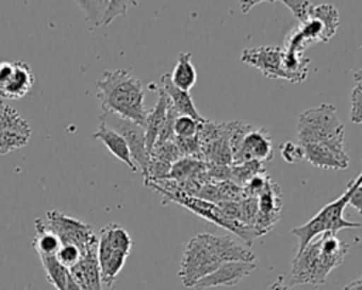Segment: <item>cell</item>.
I'll return each instance as SVG.
<instances>
[{
  "label": "cell",
  "instance_id": "1",
  "mask_svg": "<svg viewBox=\"0 0 362 290\" xmlns=\"http://www.w3.org/2000/svg\"><path fill=\"white\" fill-rule=\"evenodd\" d=\"M96 95L103 113H113L144 126V88L127 69L105 71L96 81Z\"/></svg>",
  "mask_w": 362,
  "mask_h": 290
},
{
  "label": "cell",
  "instance_id": "2",
  "mask_svg": "<svg viewBox=\"0 0 362 290\" xmlns=\"http://www.w3.org/2000/svg\"><path fill=\"white\" fill-rule=\"evenodd\" d=\"M348 249L349 243L338 239L334 233H322L314 238L297 252L291 262L293 283L314 287L324 284L331 270L342 263Z\"/></svg>",
  "mask_w": 362,
  "mask_h": 290
},
{
  "label": "cell",
  "instance_id": "3",
  "mask_svg": "<svg viewBox=\"0 0 362 290\" xmlns=\"http://www.w3.org/2000/svg\"><path fill=\"white\" fill-rule=\"evenodd\" d=\"M344 124L331 103H321L300 113L297 122L298 144H325L335 153L344 154Z\"/></svg>",
  "mask_w": 362,
  "mask_h": 290
},
{
  "label": "cell",
  "instance_id": "4",
  "mask_svg": "<svg viewBox=\"0 0 362 290\" xmlns=\"http://www.w3.org/2000/svg\"><path fill=\"white\" fill-rule=\"evenodd\" d=\"M358 177L359 174L355 177V180L348 182L346 190L344 191L342 195H339L337 199L322 207V209L317 215H314L310 221H307L304 225L296 226L291 229V235H296L298 238V250H301L308 242H311L314 238L322 233L335 235L341 229L361 226V222H352L344 218V209L348 205V199L355 188Z\"/></svg>",
  "mask_w": 362,
  "mask_h": 290
},
{
  "label": "cell",
  "instance_id": "5",
  "mask_svg": "<svg viewBox=\"0 0 362 290\" xmlns=\"http://www.w3.org/2000/svg\"><path fill=\"white\" fill-rule=\"evenodd\" d=\"M133 240L127 231L117 224H107L100 229L96 246V256L100 269L102 283L112 289L127 256Z\"/></svg>",
  "mask_w": 362,
  "mask_h": 290
},
{
  "label": "cell",
  "instance_id": "6",
  "mask_svg": "<svg viewBox=\"0 0 362 290\" xmlns=\"http://www.w3.org/2000/svg\"><path fill=\"white\" fill-rule=\"evenodd\" d=\"M150 188H153L154 191H157L158 194H161L165 199H168L170 202H175L184 208H187L188 211L194 212L195 215L223 228L230 231L232 233L238 235L240 239H243L249 246L253 243V240L257 238L256 232L253 231V228L245 225L243 222L239 221H230L226 216H223V214L221 212L219 207L216 204L212 202H206L201 198L184 194L175 188L171 187H158V185H147Z\"/></svg>",
  "mask_w": 362,
  "mask_h": 290
},
{
  "label": "cell",
  "instance_id": "7",
  "mask_svg": "<svg viewBox=\"0 0 362 290\" xmlns=\"http://www.w3.org/2000/svg\"><path fill=\"white\" fill-rule=\"evenodd\" d=\"M221 263L214 235L198 233L185 246L178 276L185 287H194L199 279L212 273Z\"/></svg>",
  "mask_w": 362,
  "mask_h": 290
},
{
  "label": "cell",
  "instance_id": "8",
  "mask_svg": "<svg viewBox=\"0 0 362 290\" xmlns=\"http://www.w3.org/2000/svg\"><path fill=\"white\" fill-rule=\"evenodd\" d=\"M44 221L47 228L58 236L61 245H75L82 253H85L90 245L98 242L92 225L68 216L61 211H48Z\"/></svg>",
  "mask_w": 362,
  "mask_h": 290
},
{
  "label": "cell",
  "instance_id": "9",
  "mask_svg": "<svg viewBox=\"0 0 362 290\" xmlns=\"http://www.w3.org/2000/svg\"><path fill=\"white\" fill-rule=\"evenodd\" d=\"M100 123L106 124L116 133H119L123 140L126 141L130 156L137 166L139 171L141 173L143 178L147 175L148 167V151L146 147V132L141 124H137L132 120L120 117L113 113H102Z\"/></svg>",
  "mask_w": 362,
  "mask_h": 290
},
{
  "label": "cell",
  "instance_id": "10",
  "mask_svg": "<svg viewBox=\"0 0 362 290\" xmlns=\"http://www.w3.org/2000/svg\"><path fill=\"white\" fill-rule=\"evenodd\" d=\"M31 66L20 59L0 61V98L21 99L34 86Z\"/></svg>",
  "mask_w": 362,
  "mask_h": 290
},
{
  "label": "cell",
  "instance_id": "11",
  "mask_svg": "<svg viewBox=\"0 0 362 290\" xmlns=\"http://www.w3.org/2000/svg\"><path fill=\"white\" fill-rule=\"evenodd\" d=\"M283 208L281 188L269 177L263 191L257 197V215L253 229L259 236L270 232L279 221Z\"/></svg>",
  "mask_w": 362,
  "mask_h": 290
},
{
  "label": "cell",
  "instance_id": "12",
  "mask_svg": "<svg viewBox=\"0 0 362 290\" xmlns=\"http://www.w3.org/2000/svg\"><path fill=\"white\" fill-rule=\"evenodd\" d=\"M30 137V123L16 109L6 105L0 117V156L27 146Z\"/></svg>",
  "mask_w": 362,
  "mask_h": 290
},
{
  "label": "cell",
  "instance_id": "13",
  "mask_svg": "<svg viewBox=\"0 0 362 290\" xmlns=\"http://www.w3.org/2000/svg\"><path fill=\"white\" fill-rule=\"evenodd\" d=\"M283 58L284 50L279 45L246 48L240 54L242 62L260 69L264 76L272 79H284Z\"/></svg>",
  "mask_w": 362,
  "mask_h": 290
},
{
  "label": "cell",
  "instance_id": "14",
  "mask_svg": "<svg viewBox=\"0 0 362 290\" xmlns=\"http://www.w3.org/2000/svg\"><path fill=\"white\" fill-rule=\"evenodd\" d=\"M274 156L272 137L264 127H252L243 137L239 154L233 164L256 161L264 164Z\"/></svg>",
  "mask_w": 362,
  "mask_h": 290
},
{
  "label": "cell",
  "instance_id": "15",
  "mask_svg": "<svg viewBox=\"0 0 362 290\" xmlns=\"http://www.w3.org/2000/svg\"><path fill=\"white\" fill-rule=\"evenodd\" d=\"M256 269V263L250 262H225L221 263L212 273L199 279L192 289L205 290L216 286H235L243 277L249 276Z\"/></svg>",
  "mask_w": 362,
  "mask_h": 290
},
{
  "label": "cell",
  "instance_id": "16",
  "mask_svg": "<svg viewBox=\"0 0 362 290\" xmlns=\"http://www.w3.org/2000/svg\"><path fill=\"white\" fill-rule=\"evenodd\" d=\"M96 246L98 242L90 245L79 262L68 269L71 277L78 284L81 290H103L102 289V279H100V269L96 256Z\"/></svg>",
  "mask_w": 362,
  "mask_h": 290
},
{
  "label": "cell",
  "instance_id": "17",
  "mask_svg": "<svg viewBox=\"0 0 362 290\" xmlns=\"http://www.w3.org/2000/svg\"><path fill=\"white\" fill-rule=\"evenodd\" d=\"M130 1L109 0V1H78L79 7L85 11V18L93 27L107 25L116 17L124 16Z\"/></svg>",
  "mask_w": 362,
  "mask_h": 290
},
{
  "label": "cell",
  "instance_id": "18",
  "mask_svg": "<svg viewBox=\"0 0 362 290\" xmlns=\"http://www.w3.org/2000/svg\"><path fill=\"white\" fill-rule=\"evenodd\" d=\"M300 146L303 147L304 158H307L314 167L325 170H345L349 166V157L346 153H335L328 146L318 143H305Z\"/></svg>",
  "mask_w": 362,
  "mask_h": 290
},
{
  "label": "cell",
  "instance_id": "19",
  "mask_svg": "<svg viewBox=\"0 0 362 290\" xmlns=\"http://www.w3.org/2000/svg\"><path fill=\"white\" fill-rule=\"evenodd\" d=\"M160 89L165 93L170 105L180 116H189L198 122H204L205 117L197 110L189 92L181 91L170 79V74H163L160 78Z\"/></svg>",
  "mask_w": 362,
  "mask_h": 290
},
{
  "label": "cell",
  "instance_id": "20",
  "mask_svg": "<svg viewBox=\"0 0 362 290\" xmlns=\"http://www.w3.org/2000/svg\"><path fill=\"white\" fill-rule=\"evenodd\" d=\"M92 139L100 140V141L106 146V149H107L115 157H117L120 161H123L133 173H136V171L139 170L137 166L134 164L132 156H130V150H129L126 141L123 140V137H122L119 133H116L115 130H112V129L107 127L106 124L100 123L99 127H98V130L92 134Z\"/></svg>",
  "mask_w": 362,
  "mask_h": 290
},
{
  "label": "cell",
  "instance_id": "21",
  "mask_svg": "<svg viewBox=\"0 0 362 290\" xmlns=\"http://www.w3.org/2000/svg\"><path fill=\"white\" fill-rule=\"evenodd\" d=\"M167 105H168V99L165 96V93L158 88V100L154 105V108L147 112L146 120H144V132H146V147L147 151L150 153L151 147L154 146L158 133L163 127V123L165 120V113H167Z\"/></svg>",
  "mask_w": 362,
  "mask_h": 290
},
{
  "label": "cell",
  "instance_id": "22",
  "mask_svg": "<svg viewBox=\"0 0 362 290\" xmlns=\"http://www.w3.org/2000/svg\"><path fill=\"white\" fill-rule=\"evenodd\" d=\"M170 79L181 91L189 92L197 82V71L191 59V52H180L175 66L170 74Z\"/></svg>",
  "mask_w": 362,
  "mask_h": 290
},
{
  "label": "cell",
  "instance_id": "23",
  "mask_svg": "<svg viewBox=\"0 0 362 290\" xmlns=\"http://www.w3.org/2000/svg\"><path fill=\"white\" fill-rule=\"evenodd\" d=\"M34 226H35V236L33 239V246L37 250L38 256L40 257L55 256L58 249L61 248V242L58 236L47 228L45 221L42 218H37L34 221Z\"/></svg>",
  "mask_w": 362,
  "mask_h": 290
},
{
  "label": "cell",
  "instance_id": "24",
  "mask_svg": "<svg viewBox=\"0 0 362 290\" xmlns=\"http://www.w3.org/2000/svg\"><path fill=\"white\" fill-rule=\"evenodd\" d=\"M310 18H315L322 24L324 28V42L329 41L339 25V14L337 11V8L329 4V3H315L313 10H311V16Z\"/></svg>",
  "mask_w": 362,
  "mask_h": 290
},
{
  "label": "cell",
  "instance_id": "25",
  "mask_svg": "<svg viewBox=\"0 0 362 290\" xmlns=\"http://www.w3.org/2000/svg\"><path fill=\"white\" fill-rule=\"evenodd\" d=\"M42 267L47 274V280L57 289V290H64L69 277V272L66 267H64L55 256H42L40 257Z\"/></svg>",
  "mask_w": 362,
  "mask_h": 290
},
{
  "label": "cell",
  "instance_id": "26",
  "mask_svg": "<svg viewBox=\"0 0 362 290\" xmlns=\"http://www.w3.org/2000/svg\"><path fill=\"white\" fill-rule=\"evenodd\" d=\"M264 167L256 161H246L242 164H230L229 167V181L238 187H243L253 175L264 173Z\"/></svg>",
  "mask_w": 362,
  "mask_h": 290
},
{
  "label": "cell",
  "instance_id": "27",
  "mask_svg": "<svg viewBox=\"0 0 362 290\" xmlns=\"http://www.w3.org/2000/svg\"><path fill=\"white\" fill-rule=\"evenodd\" d=\"M182 156L180 154V150L177 149L174 141H163V143H154L148 153V158H156L168 164H174L178 161Z\"/></svg>",
  "mask_w": 362,
  "mask_h": 290
},
{
  "label": "cell",
  "instance_id": "28",
  "mask_svg": "<svg viewBox=\"0 0 362 290\" xmlns=\"http://www.w3.org/2000/svg\"><path fill=\"white\" fill-rule=\"evenodd\" d=\"M351 122L355 124L362 123V79L361 71L355 72V85L351 91V110H349Z\"/></svg>",
  "mask_w": 362,
  "mask_h": 290
},
{
  "label": "cell",
  "instance_id": "29",
  "mask_svg": "<svg viewBox=\"0 0 362 290\" xmlns=\"http://www.w3.org/2000/svg\"><path fill=\"white\" fill-rule=\"evenodd\" d=\"M198 120L189 117V116H178L174 120V126H173V132H174V137H180V139H188V137H194L198 133V127H199Z\"/></svg>",
  "mask_w": 362,
  "mask_h": 290
},
{
  "label": "cell",
  "instance_id": "30",
  "mask_svg": "<svg viewBox=\"0 0 362 290\" xmlns=\"http://www.w3.org/2000/svg\"><path fill=\"white\" fill-rule=\"evenodd\" d=\"M82 252L79 248H76L75 245H61V248L58 249L55 259L66 269H71L74 265H76L79 262V259L82 257Z\"/></svg>",
  "mask_w": 362,
  "mask_h": 290
},
{
  "label": "cell",
  "instance_id": "31",
  "mask_svg": "<svg viewBox=\"0 0 362 290\" xmlns=\"http://www.w3.org/2000/svg\"><path fill=\"white\" fill-rule=\"evenodd\" d=\"M283 3L293 11L294 17L300 21V24L310 20L311 10L314 7V1H304V0H283Z\"/></svg>",
  "mask_w": 362,
  "mask_h": 290
},
{
  "label": "cell",
  "instance_id": "32",
  "mask_svg": "<svg viewBox=\"0 0 362 290\" xmlns=\"http://www.w3.org/2000/svg\"><path fill=\"white\" fill-rule=\"evenodd\" d=\"M267 180H269V175L266 174V171L253 175V177L242 187V190H243V197H245V198H246V197L257 198L259 194L263 191V188H264Z\"/></svg>",
  "mask_w": 362,
  "mask_h": 290
},
{
  "label": "cell",
  "instance_id": "33",
  "mask_svg": "<svg viewBox=\"0 0 362 290\" xmlns=\"http://www.w3.org/2000/svg\"><path fill=\"white\" fill-rule=\"evenodd\" d=\"M280 151H281V157L290 164L304 160V151L298 143L286 141L284 144H280Z\"/></svg>",
  "mask_w": 362,
  "mask_h": 290
},
{
  "label": "cell",
  "instance_id": "34",
  "mask_svg": "<svg viewBox=\"0 0 362 290\" xmlns=\"http://www.w3.org/2000/svg\"><path fill=\"white\" fill-rule=\"evenodd\" d=\"M352 205L358 212L362 211V181H361V174L356 180V184H355V188L348 199V205Z\"/></svg>",
  "mask_w": 362,
  "mask_h": 290
},
{
  "label": "cell",
  "instance_id": "35",
  "mask_svg": "<svg viewBox=\"0 0 362 290\" xmlns=\"http://www.w3.org/2000/svg\"><path fill=\"white\" fill-rule=\"evenodd\" d=\"M269 290H296V289L287 286V284L284 283V277H283V276H279V277L270 284Z\"/></svg>",
  "mask_w": 362,
  "mask_h": 290
},
{
  "label": "cell",
  "instance_id": "36",
  "mask_svg": "<svg viewBox=\"0 0 362 290\" xmlns=\"http://www.w3.org/2000/svg\"><path fill=\"white\" fill-rule=\"evenodd\" d=\"M344 290H362V280H361V279H356V280L348 283V284L344 287Z\"/></svg>",
  "mask_w": 362,
  "mask_h": 290
},
{
  "label": "cell",
  "instance_id": "37",
  "mask_svg": "<svg viewBox=\"0 0 362 290\" xmlns=\"http://www.w3.org/2000/svg\"><path fill=\"white\" fill-rule=\"evenodd\" d=\"M64 290H81V289L78 287V284L74 282V279L71 277V274H69V277H68V282H66V286H65Z\"/></svg>",
  "mask_w": 362,
  "mask_h": 290
},
{
  "label": "cell",
  "instance_id": "38",
  "mask_svg": "<svg viewBox=\"0 0 362 290\" xmlns=\"http://www.w3.org/2000/svg\"><path fill=\"white\" fill-rule=\"evenodd\" d=\"M4 102L3 100H0V116H1V112H3V109H4Z\"/></svg>",
  "mask_w": 362,
  "mask_h": 290
}]
</instances>
